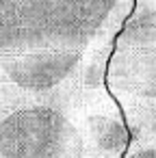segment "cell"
Segmentation results:
<instances>
[{
  "label": "cell",
  "mask_w": 156,
  "mask_h": 158,
  "mask_svg": "<svg viewBox=\"0 0 156 158\" xmlns=\"http://www.w3.org/2000/svg\"><path fill=\"white\" fill-rule=\"evenodd\" d=\"M80 130L57 104H20L0 113V158H76Z\"/></svg>",
  "instance_id": "cell-2"
},
{
  "label": "cell",
  "mask_w": 156,
  "mask_h": 158,
  "mask_svg": "<svg viewBox=\"0 0 156 158\" xmlns=\"http://www.w3.org/2000/svg\"><path fill=\"white\" fill-rule=\"evenodd\" d=\"M108 85L143 100H156V7L139 5L115 39L106 67Z\"/></svg>",
  "instance_id": "cell-3"
},
{
  "label": "cell",
  "mask_w": 156,
  "mask_h": 158,
  "mask_svg": "<svg viewBox=\"0 0 156 158\" xmlns=\"http://www.w3.org/2000/svg\"><path fill=\"white\" fill-rule=\"evenodd\" d=\"M132 0H0V54L89 50L115 39Z\"/></svg>",
  "instance_id": "cell-1"
},
{
  "label": "cell",
  "mask_w": 156,
  "mask_h": 158,
  "mask_svg": "<svg viewBox=\"0 0 156 158\" xmlns=\"http://www.w3.org/2000/svg\"><path fill=\"white\" fill-rule=\"evenodd\" d=\"M128 158H156V145H141L128 154Z\"/></svg>",
  "instance_id": "cell-6"
},
{
  "label": "cell",
  "mask_w": 156,
  "mask_h": 158,
  "mask_svg": "<svg viewBox=\"0 0 156 158\" xmlns=\"http://www.w3.org/2000/svg\"><path fill=\"white\" fill-rule=\"evenodd\" d=\"M85 52L82 50L9 52L0 54V72L22 93L48 95L72 78Z\"/></svg>",
  "instance_id": "cell-4"
},
{
  "label": "cell",
  "mask_w": 156,
  "mask_h": 158,
  "mask_svg": "<svg viewBox=\"0 0 156 158\" xmlns=\"http://www.w3.org/2000/svg\"><path fill=\"white\" fill-rule=\"evenodd\" d=\"M76 158H98V156H93V154H91V152H89V149L85 147V149H82V152H80V154H78Z\"/></svg>",
  "instance_id": "cell-7"
},
{
  "label": "cell",
  "mask_w": 156,
  "mask_h": 158,
  "mask_svg": "<svg viewBox=\"0 0 156 158\" xmlns=\"http://www.w3.org/2000/svg\"><path fill=\"white\" fill-rule=\"evenodd\" d=\"M80 136L85 147L98 158H121L130 145L128 128L108 110H89L82 117Z\"/></svg>",
  "instance_id": "cell-5"
},
{
  "label": "cell",
  "mask_w": 156,
  "mask_h": 158,
  "mask_svg": "<svg viewBox=\"0 0 156 158\" xmlns=\"http://www.w3.org/2000/svg\"><path fill=\"white\" fill-rule=\"evenodd\" d=\"M0 95H2V82H0Z\"/></svg>",
  "instance_id": "cell-8"
}]
</instances>
